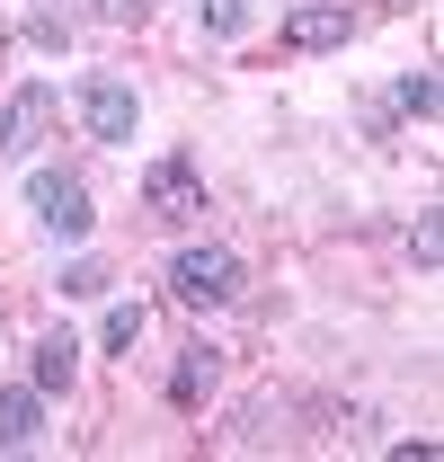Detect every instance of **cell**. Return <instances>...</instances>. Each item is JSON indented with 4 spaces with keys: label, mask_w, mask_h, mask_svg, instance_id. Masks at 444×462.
Here are the masks:
<instances>
[{
    "label": "cell",
    "mask_w": 444,
    "mask_h": 462,
    "mask_svg": "<svg viewBox=\"0 0 444 462\" xmlns=\"http://www.w3.org/2000/svg\"><path fill=\"white\" fill-rule=\"evenodd\" d=\"M169 293H178L187 311H222V302L240 293V249H222V240L178 249V258H169Z\"/></svg>",
    "instance_id": "cell-1"
},
{
    "label": "cell",
    "mask_w": 444,
    "mask_h": 462,
    "mask_svg": "<svg viewBox=\"0 0 444 462\" xmlns=\"http://www.w3.org/2000/svg\"><path fill=\"white\" fill-rule=\"evenodd\" d=\"M71 107H80V125H89V143H134V125H143L134 80H116V71H89V80L71 89Z\"/></svg>",
    "instance_id": "cell-2"
},
{
    "label": "cell",
    "mask_w": 444,
    "mask_h": 462,
    "mask_svg": "<svg viewBox=\"0 0 444 462\" xmlns=\"http://www.w3.org/2000/svg\"><path fill=\"white\" fill-rule=\"evenodd\" d=\"M143 214H152V223H196V214H205V170H196V161H178V152H169V161H152V170H143Z\"/></svg>",
    "instance_id": "cell-3"
},
{
    "label": "cell",
    "mask_w": 444,
    "mask_h": 462,
    "mask_svg": "<svg viewBox=\"0 0 444 462\" xmlns=\"http://www.w3.org/2000/svg\"><path fill=\"white\" fill-rule=\"evenodd\" d=\"M27 205H36V223L54 231V240H89V223H98L89 214V187L71 170H27Z\"/></svg>",
    "instance_id": "cell-4"
},
{
    "label": "cell",
    "mask_w": 444,
    "mask_h": 462,
    "mask_svg": "<svg viewBox=\"0 0 444 462\" xmlns=\"http://www.w3.org/2000/svg\"><path fill=\"white\" fill-rule=\"evenodd\" d=\"M62 116V89L54 80H27V89H9V107H0V152L9 161H27L36 143H45V125Z\"/></svg>",
    "instance_id": "cell-5"
},
{
    "label": "cell",
    "mask_w": 444,
    "mask_h": 462,
    "mask_svg": "<svg viewBox=\"0 0 444 462\" xmlns=\"http://www.w3.org/2000/svg\"><path fill=\"white\" fill-rule=\"evenodd\" d=\"M347 36H356V9H347V0H293V9H284V45H293V54H329Z\"/></svg>",
    "instance_id": "cell-6"
},
{
    "label": "cell",
    "mask_w": 444,
    "mask_h": 462,
    "mask_svg": "<svg viewBox=\"0 0 444 462\" xmlns=\"http://www.w3.org/2000/svg\"><path fill=\"white\" fill-rule=\"evenodd\" d=\"M214 383H222V346L214 338H187V346H178V365H169V409H196Z\"/></svg>",
    "instance_id": "cell-7"
},
{
    "label": "cell",
    "mask_w": 444,
    "mask_h": 462,
    "mask_svg": "<svg viewBox=\"0 0 444 462\" xmlns=\"http://www.w3.org/2000/svg\"><path fill=\"white\" fill-rule=\"evenodd\" d=\"M36 436H45V392L36 383H9L0 392V454H27Z\"/></svg>",
    "instance_id": "cell-8"
},
{
    "label": "cell",
    "mask_w": 444,
    "mask_h": 462,
    "mask_svg": "<svg viewBox=\"0 0 444 462\" xmlns=\"http://www.w3.org/2000/svg\"><path fill=\"white\" fill-rule=\"evenodd\" d=\"M80 356H89V346L71 338V329H45V338H36V365H27V383H36V392H71Z\"/></svg>",
    "instance_id": "cell-9"
},
{
    "label": "cell",
    "mask_w": 444,
    "mask_h": 462,
    "mask_svg": "<svg viewBox=\"0 0 444 462\" xmlns=\"http://www.w3.org/2000/svg\"><path fill=\"white\" fill-rule=\"evenodd\" d=\"M134 338H143V302H107V320H98V346H107V356H134Z\"/></svg>",
    "instance_id": "cell-10"
},
{
    "label": "cell",
    "mask_w": 444,
    "mask_h": 462,
    "mask_svg": "<svg viewBox=\"0 0 444 462\" xmlns=\"http://www.w3.org/2000/svg\"><path fill=\"white\" fill-rule=\"evenodd\" d=\"M196 18H205V36H249V0H196Z\"/></svg>",
    "instance_id": "cell-11"
},
{
    "label": "cell",
    "mask_w": 444,
    "mask_h": 462,
    "mask_svg": "<svg viewBox=\"0 0 444 462\" xmlns=\"http://www.w3.org/2000/svg\"><path fill=\"white\" fill-rule=\"evenodd\" d=\"M391 98H400V116H418V125H427V116H436V71H400V89H391Z\"/></svg>",
    "instance_id": "cell-12"
},
{
    "label": "cell",
    "mask_w": 444,
    "mask_h": 462,
    "mask_svg": "<svg viewBox=\"0 0 444 462\" xmlns=\"http://www.w3.org/2000/svg\"><path fill=\"white\" fill-rule=\"evenodd\" d=\"M89 293H107V267L98 258H71L62 267V302H89Z\"/></svg>",
    "instance_id": "cell-13"
},
{
    "label": "cell",
    "mask_w": 444,
    "mask_h": 462,
    "mask_svg": "<svg viewBox=\"0 0 444 462\" xmlns=\"http://www.w3.org/2000/svg\"><path fill=\"white\" fill-rule=\"evenodd\" d=\"M409 258H418V267H436V258H444V223H436V214H418V231H409Z\"/></svg>",
    "instance_id": "cell-14"
},
{
    "label": "cell",
    "mask_w": 444,
    "mask_h": 462,
    "mask_svg": "<svg viewBox=\"0 0 444 462\" xmlns=\"http://www.w3.org/2000/svg\"><path fill=\"white\" fill-rule=\"evenodd\" d=\"M27 36H36V45H45V54H62V45H71V27H62L54 9H36V18H27Z\"/></svg>",
    "instance_id": "cell-15"
},
{
    "label": "cell",
    "mask_w": 444,
    "mask_h": 462,
    "mask_svg": "<svg viewBox=\"0 0 444 462\" xmlns=\"http://www.w3.org/2000/svg\"><path fill=\"white\" fill-rule=\"evenodd\" d=\"M98 9H107V18H134V27L152 18V0H98Z\"/></svg>",
    "instance_id": "cell-16"
}]
</instances>
